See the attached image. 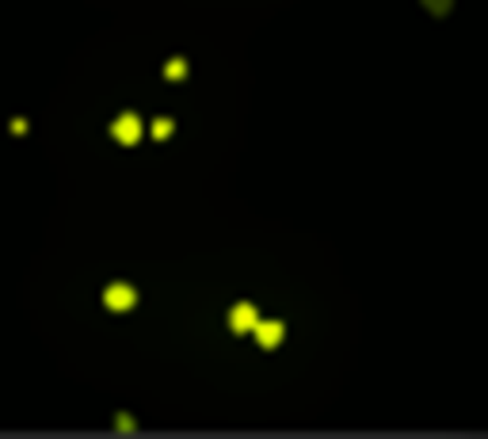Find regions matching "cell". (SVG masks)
I'll list each match as a JSON object with an SVG mask.
<instances>
[{"label": "cell", "mask_w": 488, "mask_h": 439, "mask_svg": "<svg viewBox=\"0 0 488 439\" xmlns=\"http://www.w3.org/2000/svg\"><path fill=\"white\" fill-rule=\"evenodd\" d=\"M260 321V313H256V306L252 302H237L229 310V325H233V332H252V325Z\"/></svg>", "instance_id": "cell-3"}, {"label": "cell", "mask_w": 488, "mask_h": 439, "mask_svg": "<svg viewBox=\"0 0 488 439\" xmlns=\"http://www.w3.org/2000/svg\"><path fill=\"white\" fill-rule=\"evenodd\" d=\"M164 77H168V80H183V77H187V61L172 58V61H168V69H164Z\"/></svg>", "instance_id": "cell-5"}, {"label": "cell", "mask_w": 488, "mask_h": 439, "mask_svg": "<svg viewBox=\"0 0 488 439\" xmlns=\"http://www.w3.org/2000/svg\"><path fill=\"white\" fill-rule=\"evenodd\" d=\"M111 134H115V142H122V145H134L138 138H142V119L138 115H118L115 123H111Z\"/></svg>", "instance_id": "cell-2"}, {"label": "cell", "mask_w": 488, "mask_h": 439, "mask_svg": "<svg viewBox=\"0 0 488 439\" xmlns=\"http://www.w3.org/2000/svg\"><path fill=\"white\" fill-rule=\"evenodd\" d=\"M252 332H256L260 348H279L286 329H283V321H256V325H252Z\"/></svg>", "instance_id": "cell-4"}, {"label": "cell", "mask_w": 488, "mask_h": 439, "mask_svg": "<svg viewBox=\"0 0 488 439\" xmlns=\"http://www.w3.org/2000/svg\"><path fill=\"white\" fill-rule=\"evenodd\" d=\"M172 119H157V123H153V138H168V134H172Z\"/></svg>", "instance_id": "cell-6"}, {"label": "cell", "mask_w": 488, "mask_h": 439, "mask_svg": "<svg viewBox=\"0 0 488 439\" xmlns=\"http://www.w3.org/2000/svg\"><path fill=\"white\" fill-rule=\"evenodd\" d=\"M431 4H439V12H446V0H431Z\"/></svg>", "instance_id": "cell-7"}, {"label": "cell", "mask_w": 488, "mask_h": 439, "mask_svg": "<svg viewBox=\"0 0 488 439\" xmlns=\"http://www.w3.org/2000/svg\"><path fill=\"white\" fill-rule=\"evenodd\" d=\"M103 302H107V310H115V313H126L130 306L138 302V291L130 283H111L107 291H103Z\"/></svg>", "instance_id": "cell-1"}]
</instances>
